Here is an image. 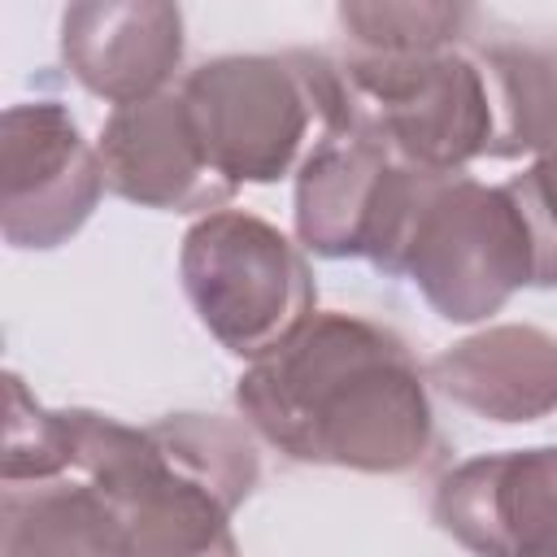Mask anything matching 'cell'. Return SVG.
Returning a JSON list of instances; mask_svg holds the SVG:
<instances>
[{"mask_svg": "<svg viewBox=\"0 0 557 557\" xmlns=\"http://www.w3.org/2000/svg\"><path fill=\"white\" fill-rule=\"evenodd\" d=\"M235 405L305 466L409 474L435 448L426 374L400 335L357 313H313L239 374Z\"/></svg>", "mask_w": 557, "mask_h": 557, "instance_id": "obj_1", "label": "cell"}, {"mask_svg": "<svg viewBox=\"0 0 557 557\" xmlns=\"http://www.w3.org/2000/svg\"><path fill=\"white\" fill-rule=\"evenodd\" d=\"M65 413L74 470L109 500L126 557H235L231 513L261 479L244 426L213 413H170L152 426Z\"/></svg>", "mask_w": 557, "mask_h": 557, "instance_id": "obj_2", "label": "cell"}, {"mask_svg": "<svg viewBox=\"0 0 557 557\" xmlns=\"http://www.w3.org/2000/svg\"><path fill=\"white\" fill-rule=\"evenodd\" d=\"M178 100L205 161L231 183H278L331 135L352 131L339 61L322 52L200 61Z\"/></svg>", "mask_w": 557, "mask_h": 557, "instance_id": "obj_3", "label": "cell"}, {"mask_svg": "<svg viewBox=\"0 0 557 557\" xmlns=\"http://www.w3.org/2000/svg\"><path fill=\"white\" fill-rule=\"evenodd\" d=\"M444 322H483L535 283V244L509 187L426 170L392 261Z\"/></svg>", "mask_w": 557, "mask_h": 557, "instance_id": "obj_4", "label": "cell"}, {"mask_svg": "<svg viewBox=\"0 0 557 557\" xmlns=\"http://www.w3.org/2000/svg\"><path fill=\"white\" fill-rule=\"evenodd\" d=\"M352 126L379 139L396 161L466 174L470 161L492 157L496 109L479 48H444L422 57H370L339 61Z\"/></svg>", "mask_w": 557, "mask_h": 557, "instance_id": "obj_5", "label": "cell"}, {"mask_svg": "<svg viewBox=\"0 0 557 557\" xmlns=\"http://www.w3.org/2000/svg\"><path fill=\"white\" fill-rule=\"evenodd\" d=\"M178 278L200 326L231 357H265L318 313L300 248L257 213H205L178 248Z\"/></svg>", "mask_w": 557, "mask_h": 557, "instance_id": "obj_6", "label": "cell"}, {"mask_svg": "<svg viewBox=\"0 0 557 557\" xmlns=\"http://www.w3.org/2000/svg\"><path fill=\"white\" fill-rule=\"evenodd\" d=\"M422 174L357 126L322 139L296 170V239L318 257H366L392 274Z\"/></svg>", "mask_w": 557, "mask_h": 557, "instance_id": "obj_7", "label": "cell"}, {"mask_svg": "<svg viewBox=\"0 0 557 557\" xmlns=\"http://www.w3.org/2000/svg\"><path fill=\"white\" fill-rule=\"evenodd\" d=\"M104 191L100 152L57 100H22L0 122V231L13 248H57Z\"/></svg>", "mask_w": 557, "mask_h": 557, "instance_id": "obj_8", "label": "cell"}, {"mask_svg": "<svg viewBox=\"0 0 557 557\" xmlns=\"http://www.w3.org/2000/svg\"><path fill=\"white\" fill-rule=\"evenodd\" d=\"M431 518L474 557H557V444L453 466L435 483Z\"/></svg>", "mask_w": 557, "mask_h": 557, "instance_id": "obj_9", "label": "cell"}, {"mask_svg": "<svg viewBox=\"0 0 557 557\" xmlns=\"http://www.w3.org/2000/svg\"><path fill=\"white\" fill-rule=\"evenodd\" d=\"M96 152L104 187L139 209L218 213L239 191L205 161L178 91L113 109L100 126Z\"/></svg>", "mask_w": 557, "mask_h": 557, "instance_id": "obj_10", "label": "cell"}, {"mask_svg": "<svg viewBox=\"0 0 557 557\" xmlns=\"http://www.w3.org/2000/svg\"><path fill=\"white\" fill-rule=\"evenodd\" d=\"M65 70L113 109L165 91L183 65V9L165 0H83L61 13Z\"/></svg>", "mask_w": 557, "mask_h": 557, "instance_id": "obj_11", "label": "cell"}, {"mask_svg": "<svg viewBox=\"0 0 557 557\" xmlns=\"http://www.w3.org/2000/svg\"><path fill=\"white\" fill-rule=\"evenodd\" d=\"M426 383L487 422H540L557 413V335L505 322L431 357Z\"/></svg>", "mask_w": 557, "mask_h": 557, "instance_id": "obj_12", "label": "cell"}, {"mask_svg": "<svg viewBox=\"0 0 557 557\" xmlns=\"http://www.w3.org/2000/svg\"><path fill=\"white\" fill-rule=\"evenodd\" d=\"M0 557H126V544L109 500L87 479H48L4 487Z\"/></svg>", "mask_w": 557, "mask_h": 557, "instance_id": "obj_13", "label": "cell"}, {"mask_svg": "<svg viewBox=\"0 0 557 557\" xmlns=\"http://www.w3.org/2000/svg\"><path fill=\"white\" fill-rule=\"evenodd\" d=\"M479 57L496 109L492 161L540 157L548 144H557V65L544 52L513 44H487Z\"/></svg>", "mask_w": 557, "mask_h": 557, "instance_id": "obj_14", "label": "cell"}, {"mask_svg": "<svg viewBox=\"0 0 557 557\" xmlns=\"http://www.w3.org/2000/svg\"><path fill=\"white\" fill-rule=\"evenodd\" d=\"M470 17L474 13L466 4H431V0L339 4V26L348 30L352 52H370V57H422V52L457 48Z\"/></svg>", "mask_w": 557, "mask_h": 557, "instance_id": "obj_15", "label": "cell"}, {"mask_svg": "<svg viewBox=\"0 0 557 557\" xmlns=\"http://www.w3.org/2000/svg\"><path fill=\"white\" fill-rule=\"evenodd\" d=\"M74 470V431L65 409H44L17 374H4V453L0 479L9 483H48Z\"/></svg>", "mask_w": 557, "mask_h": 557, "instance_id": "obj_16", "label": "cell"}, {"mask_svg": "<svg viewBox=\"0 0 557 557\" xmlns=\"http://www.w3.org/2000/svg\"><path fill=\"white\" fill-rule=\"evenodd\" d=\"M505 187L518 200L522 222L535 244V283L531 287H557V144H548Z\"/></svg>", "mask_w": 557, "mask_h": 557, "instance_id": "obj_17", "label": "cell"}]
</instances>
